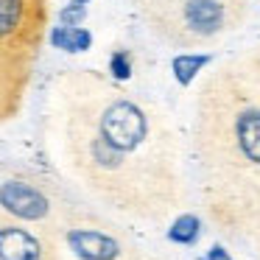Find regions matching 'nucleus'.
I'll use <instances>...</instances> for the list:
<instances>
[{"mask_svg": "<svg viewBox=\"0 0 260 260\" xmlns=\"http://www.w3.org/2000/svg\"><path fill=\"white\" fill-rule=\"evenodd\" d=\"M196 154L207 190L224 210L260 207V104L221 68L196 104Z\"/></svg>", "mask_w": 260, "mask_h": 260, "instance_id": "nucleus-2", "label": "nucleus"}, {"mask_svg": "<svg viewBox=\"0 0 260 260\" xmlns=\"http://www.w3.org/2000/svg\"><path fill=\"white\" fill-rule=\"evenodd\" d=\"M48 23L45 0H0V79L23 81Z\"/></svg>", "mask_w": 260, "mask_h": 260, "instance_id": "nucleus-4", "label": "nucleus"}, {"mask_svg": "<svg viewBox=\"0 0 260 260\" xmlns=\"http://www.w3.org/2000/svg\"><path fill=\"white\" fill-rule=\"evenodd\" d=\"M51 45L64 51V53H84L92 45V34L87 28H81V25H62L59 23L56 28H51Z\"/></svg>", "mask_w": 260, "mask_h": 260, "instance_id": "nucleus-9", "label": "nucleus"}, {"mask_svg": "<svg viewBox=\"0 0 260 260\" xmlns=\"http://www.w3.org/2000/svg\"><path fill=\"white\" fill-rule=\"evenodd\" d=\"M64 148L84 185L120 210L159 215L174 199V132L151 104L95 73L64 81Z\"/></svg>", "mask_w": 260, "mask_h": 260, "instance_id": "nucleus-1", "label": "nucleus"}, {"mask_svg": "<svg viewBox=\"0 0 260 260\" xmlns=\"http://www.w3.org/2000/svg\"><path fill=\"white\" fill-rule=\"evenodd\" d=\"M199 235H202V221L193 213H182L179 218H174V224L168 230V238L174 243H182V246H193L199 241Z\"/></svg>", "mask_w": 260, "mask_h": 260, "instance_id": "nucleus-11", "label": "nucleus"}, {"mask_svg": "<svg viewBox=\"0 0 260 260\" xmlns=\"http://www.w3.org/2000/svg\"><path fill=\"white\" fill-rule=\"evenodd\" d=\"M226 68H230V73L238 79V84L260 104V48H254L249 56L226 64Z\"/></svg>", "mask_w": 260, "mask_h": 260, "instance_id": "nucleus-8", "label": "nucleus"}, {"mask_svg": "<svg viewBox=\"0 0 260 260\" xmlns=\"http://www.w3.org/2000/svg\"><path fill=\"white\" fill-rule=\"evenodd\" d=\"M70 3H73V6H87L90 0H70Z\"/></svg>", "mask_w": 260, "mask_h": 260, "instance_id": "nucleus-15", "label": "nucleus"}, {"mask_svg": "<svg viewBox=\"0 0 260 260\" xmlns=\"http://www.w3.org/2000/svg\"><path fill=\"white\" fill-rule=\"evenodd\" d=\"M109 73H112L118 81L129 79V76H132V56H129V51H115L112 56H109Z\"/></svg>", "mask_w": 260, "mask_h": 260, "instance_id": "nucleus-12", "label": "nucleus"}, {"mask_svg": "<svg viewBox=\"0 0 260 260\" xmlns=\"http://www.w3.org/2000/svg\"><path fill=\"white\" fill-rule=\"evenodd\" d=\"M64 241L79 260H118L123 254L118 238L95 226H68Z\"/></svg>", "mask_w": 260, "mask_h": 260, "instance_id": "nucleus-7", "label": "nucleus"}, {"mask_svg": "<svg viewBox=\"0 0 260 260\" xmlns=\"http://www.w3.org/2000/svg\"><path fill=\"white\" fill-rule=\"evenodd\" d=\"M0 213L23 224H48L56 215V202L51 190L25 176L0 179Z\"/></svg>", "mask_w": 260, "mask_h": 260, "instance_id": "nucleus-5", "label": "nucleus"}, {"mask_svg": "<svg viewBox=\"0 0 260 260\" xmlns=\"http://www.w3.org/2000/svg\"><path fill=\"white\" fill-rule=\"evenodd\" d=\"M137 6L148 25L176 48L207 45L246 14V0H137Z\"/></svg>", "mask_w": 260, "mask_h": 260, "instance_id": "nucleus-3", "label": "nucleus"}, {"mask_svg": "<svg viewBox=\"0 0 260 260\" xmlns=\"http://www.w3.org/2000/svg\"><path fill=\"white\" fill-rule=\"evenodd\" d=\"M210 62H213L210 53H176L174 62H171V70H174V79L179 81L182 87H187V84H193V79H196Z\"/></svg>", "mask_w": 260, "mask_h": 260, "instance_id": "nucleus-10", "label": "nucleus"}, {"mask_svg": "<svg viewBox=\"0 0 260 260\" xmlns=\"http://www.w3.org/2000/svg\"><path fill=\"white\" fill-rule=\"evenodd\" d=\"M202 260H232V257H230V252H226L224 246H210L207 257H202Z\"/></svg>", "mask_w": 260, "mask_h": 260, "instance_id": "nucleus-14", "label": "nucleus"}, {"mask_svg": "<svg viewBox=\"0 0 260 260\" xmlns=\"http://www.w3.org/2000/svg\"><path fill=\"white\" fill-rule=\"evenodd\" d=\"M0 260H53V246L23 221H0Z\"/></svg>", "mask_w": 260, "mask_h": 260, "instance_id": "nucleus-6", "label": "nucleus"}, {"mask_svg": "<svg viewBox=\"0 0 260 260\" xmlns=\"http://www.w3.org/2000/svg\"><path fill=\"white\" fill-rule=\"evenodd\" d=\"M84 6H73V3H68V6L59 12V23L62 25H81V20H84Z\"/></svg>", "mask_w": 260, "mask_h": 260, "instance_id": "nucleus-13", "label": "nucleus"}]
</instances>
